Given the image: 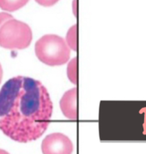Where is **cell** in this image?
I'll return each mask as SVG.
<instances>
[{
  "mask_svg": "<svg viewBox=\"0 0 146 154\" xmlns=\"http://www.w3.org/2000/svg\"><path fill=\"white\" fill-rule=\"evenodd\" d=\"M39 5L44 7H50L54 5L59 0H35Z\"/></svg>",
  "mask_w": 146,
  "mask_h": 154,
  "instance_id": "obj_9",
  "label": "cell"
},
{
  "mask_svg": "<svg viewBox=\"0 0 146 154\" xmlns=\"http://www.w3.org/2000/svg\"><path fill=\"white\" fill-rule=\"evenodd\" d=\"M72 11L75 17H78V0H73Z\"/></svg>",
  "mask_w": 146,
  "mask_h": 154,
  "instance_id": "obj_11",
  "label": "cell"
},
{
  "mask_svg": "<svg viewBox=\"0 0 146 154\" xmlns=\"http://www.w3.org/2000/svg\"><path fill=\"white\" fill-rule=\"evenodd\" d=\"M13 17H12L11 15H10V14H8V13H6V12H1L0 13V28H1V26L6 22V21H8V20H10V19H12Z\"/></svg>",
  "mask_w": 146,
  "mask_h": 154,
  "instance_id": "obj_10",
  "label": "cell"
},
{
  "mask_svg": "<svg viewBox=\"0 0 146 154\" xmlns=\"http://www.w3.org/2000/svg\"><path fill=\"white\" fill-rule=\"evenodd\" d=\"M41 151L43 154H71L73 144L65 134L53 133L43 140Z\"/></svg>",
  "mask_w": 146,
  "mask_h": 154,
  "instance_id": "obj_4",
  "label": "cell"
},
{
  "mask_svg": "<svg viewBox=\"0 0 146 154\" xmlns=\"http://www.w3.org/2000/svg\"><path fill=\"white\" fill-rule=\"evenodd\" d=\"M34 50L39 60L50 66L67 63L71 54L65 39L55 34H46L39 38L35 43Z\"/></svg>",
  "mask_w": 146,
  "mask_h": 154,
  "instance_id": "obj_2",
  "label": "cell"
},
{
  "mask_svg": "<svg viewBox=\"0 0 146 154\" xmlns=\"http://www.w3.org/2000/svg\"><path fill=\"white\" fill-rule=\"evenodd\" d=\"M52 103L46 88L34 79L16 76L0 90V129L17 142L39 139L47 129Z\"/></svg>",
  "mask_w": 146,
  "mask_h": 154,
  "instance_id": "obj_1",
  "label": "cell"
},
{
  "mask_svg": "<svg viewBox=\"0 0 146 154\" xmlns=\"http://www.w3.org/2000/svg\"><path fill=\"white\" fill-rule=\"evenodd\" d=\"M2 76H3V69H2V66L0 64V83H1V81H2Z\"/></svg>",
  "mask_w": 146,
  "mask_h": 154,
  "instance_id": "obj_12",
  "label": "cell"
},
{
  "mask_svg": "<svg viewBox=\"0 0 146 154\" xmlns=\"http://www.w3.org/2000/svg\"><path fill=\"white\" fill-rule=\"evenodd\" d=\"M0 154H10L8 152H6L5 150H3V149H0Z\"/></svg>",
  "mask_w": 146,
  "mask_h": 154,
  "instance_id": "obj_13",
  "label": "cell"
},
{
  "mask_svg": "<svg viewBox=\"0 0 146 154\" xmlns=\"http://www.w3.org/2000/svg\"><path fill=\"white\" fill-rule=\"evenodd\" d=\"M67 76L75 85L78 83V58L74 57L67 65Z\"/></svg>",
  "mask_w": 146,
  "mask_h": 154,
  "instance_id": "obj_8",
  "label": "cell"
},
{
  "mask_svg": "<svg viewBox=\"0 0 146 154\" xmlns=\"http://www.w3.org/2000/svg\"><path fill=\"white\" fill-rule=\"evenodd\" d=\"M32 38V30L28 24L14 18L6 21L0 28V46L5 49H25Z\"/></svg>",
  "mask_w": 146,
  "mask_h": 154,
  "instance_id": "obj_3",
  "label": "cell"
},
{
  "mask_svg": "<svg viewBox=\"0 0 146 154\" xmlns=\"http://www.w3.org/2000/svg\"><path fill=\"white\" fill-rule=\"evenodd\" d=\"M77 25H74L68 30L66 34V44L69 48L73 51L78 50V36H77Z\"/></svg>",
  "mask_w": 146,
  "mask_h": 154,
  "instance_id": "obj_7",
  "label": "cell"
},
{
  "mask_svg": "<svg viewBox=\"0 0 146 154\" xmlns=\"http://www.w3.org/2000/svg\"><path fill=\"white\" fill-rule=\"evenodd\" d=\"M60 109L63 114L71 120L78 118V93L77 88L65 92L60 99Z\"/></svg>",
  "mask_w": 146,
  "mask_h": 154,
  "instance_id": "obj_5",
  "label": "cell"
},
{
  "mask_svg": "<svg viewBox=\"0 0 146 154\" xmlns=\"http://www.w3.org/2000/svg\"><path fill=\"white\" fill-rule=\"evenodd\" d=\"M29 0H0V8L6 11H15L26 5Z\"/></svg>",
  "mask_w": 146,
  "mask_h": 154,
  "instance_id": "obj_6",
  "label": "cell"
}]
</instances>
